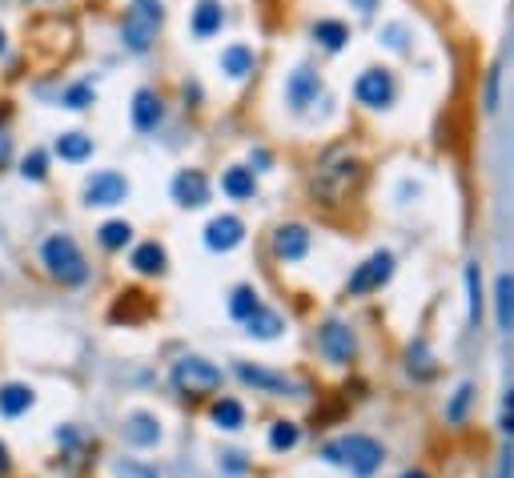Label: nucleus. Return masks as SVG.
<instances>
[{
  "label": "nucleus",
  "instance_id": "nucleus-16",
  "mask_svg": "<svg viewBox=\"0 0 514 478\" xmlns=\"http://www.w3.org/2000/svg\"><path fill=\"white\" fill-rule=\"evenodd\" d=\"M161 117H165V109H161L157 93H153V89H137V97H133V125H137V129H141V133L157 129Z\"/></svg>",
  "mask_w": 514,
  "mask_h": 478
},
{
  "label": "nucleus",
  "instance_id": "nucleus-19",
  "mask_svg": "<svg viewBox=\"0 0 514 478\" xmlns=\"http://www.w3.org/2000/svg\"><path fill=\"white\" fill-rule=\"evenodd\" d=\"M237 374H241V382H249V386H257V390H269V394H286V390H297L294 382H286L281 374L257 370V366H249V362H241Z\"/></svg>",
  "mask_w": 514,
  "mask_h": 478
},
{
  "label": "nucleus",
  "instance_id": "nucleus-3",
  "mask_svg": "<svg viewBox=\"0 0 514 478\" xmlns=\"http://www.w3.org/2000/svg\"><path fill=\"white\" fill-rule=\"evenodd\" d=\"M326 458L337 462V466H350L353 474H374L382 466V446L366 434H345L326 446Z\"/></svg>",
  "mask_w": 514,
  "mask_h": 478
},
{
  "label": "nucleus",
  "instance_id": "nucleus-24",
  "mask_svg": "<svg viewBox=\"0 0 514 478\" xmlns=\"http://www.w3.org/2000/svg\"><path fill=\"white\" fill-rule=\"evenodd\" d=\"M498 326L514 330V274L498 277Z\"/></svg>",
  "mask_w": 514,
  "mask_h": 478
},
{
  "label": "nucleus",
  "instance_id": "nucleus-14",
  "mask_svg": "<svg viewBox=\"0 0 514 478\" xmlns=\"http://www.w3.org/2000/svg\"><path fill=\"white\" fill-rule=\"evenodd\" d=\"M273 253H278L281 261H302L305 253H310V229L305 226H281L278 234H273Z\"/></svg>",
  "mask_w": 514,
  "mask_h": 478
},
{
  "label": "nucleus",
  "instance_id": "nucleus-10",
  "mask_svg": "<svg viewBox=\"0 0 514 478\" xmlns=\"http://www.w3.org/2000/svg\"><path fill=\"white\" fill-rule=\"evenodd\" d=\"M318 346L321 354L329 358V362H350L353 350H358V342H353V330L345 322H326L318 334Z\"/></svg>",
  "mask_w": 514,
  "mask_h": 478
},
{
  "label": "nucleus",
  "instance_id": "nucleus-20",
  "mask_svg": "<svg viewBox=\"0 0 514 478\" xmlns=\"http://www.w3.org/2000/svg\"><path fill=\"white\" fill-rule=\"evenodd\" d=\"M221 189L233 197V202H245V197L257 194V181H253V169H241V165H233V169H225L221 177Z\"/></svg>",
  "mask_w": 514,
  "mask_h": 478
},
{
  "label": "nucleus",
  "instance_id": "nucleus-2",
  "mask_svg": "<svg viewBox=\"0 0 514 478\" xmlns=\"http://www.w3.org/2000/svg\"><path fill=\"white\" fill-rule=\"evenodd\" d=\"M165 21L161 12V0H133V9L125 12V25H120V41L128 53H149V45L157 41V29Z\"/></svg>",
  "mask_w": 514,
  "mask_h": 478
},
{
  "label": "nucleus",
  "instance_id": "nucleus-8",
  "mask_svg": "<svg viewBox=\"0 0 514 478\" xmlns=\"http://www.w3.org/2000/svg\"><path fill=\"white\" fill-rule=\"evenodd\" d=\"M128 197V181L117 169H101L85 181V205H120Z\"/></svg>",
  "mask_w": 514,
  "mask_h": 478
},
{
  "label": "nucleus",
  "instance_id": "nucleus-12",
  "mask_svg": "<svg viewBox=\"0 0 514 478\" xmlns=\"http://www.w3.org/2000/svg\"><path fill=\"white\" fill-rule=\"evenodd\" d=\"M225 25V9H221V0H197L189 12V33L197 37V41H209L213 33H221Z\"/></svg>",
  "mask_w": 514,
  "mask_h": 478
},
{
  "label": "nucleus",
  "instance_id": "nucleus-33",
  "mask_svg": "<svg viewBox=\"0 0 514 478\" xmlns=\"http://www.w3.org/2000/svg\"><path fill=\"white\" fill-rule=\"evenodd\" d=\"M377 41H382L386 49H394V53H406V25H382Z\"/></svg>",
  "mask_w": 514,
  "mask_h": 478
},
{
  "label": "nucleus",
  "instance_id": "nucleus-36",
  "mask_svg": "<svg viewBox=\"0 0 514 478\" xmlns=\"http://www.w3.org/2000/svg\"><path fill=\"white\" fill-rule=\"evenodd\" d=\"M498 77H502V69H490V77H486V109L490 113L498 109Z\"/></svg>",
  "mask_w": 514,
  "mask_h": 478
},
{
  "label": "nucleus",
  "instance_id": "nucleus-1",
  "mask_svg": "<svg viewBox=\"0 0 514 478\" xmlns=\"http://www.w3.org/2000/svg\"><path fill=\"white\" fill-rule=\"evenodd\" d=\"M40 261H45V269H48V274H53L61 285H80V282L88 277L85 258H80L77 242H72L69 234L45 237V245H40Z\"/></svg>",
  "mask_w": 514,
  "mask_h": 478
},
{
  "label": "nucleus",
  "instance_id": "nucleus-37",
  "mask_svg": "<svg viewBox=\"0 0 514 478\" xmlns=\"http://www.w3.org/2000/svg\"><path fill=\"white\" fill-rule=\"evenodd\" d=\"M8 157H12V137H8V129L0 125V165H4Z\"/></svg>",
  "mask_w": 514,
  "mask_h": 478
},
{
  "label": "nucleus",
  "instance_id": "nucleus-22",
  "mask_svg": "<svg viewBox=\"0 0 514 478\" xmlns=\"http://www.w3.org/2000/svg\"><path fill=\"white\" fill-rule=\"evenodd\" d=\"M313 41H318L321 49L337 53V49H345V41H350V29H345L342 21H318V25H313Z\"/></svg>",
  "mask_w": 514,
  "mask_h": 478
},
{
  "label": "nucleus",
  "instance_id": "nucleus-5",
  "mask_svg": "<svg viewBox=\"0 0 514 478\" xmlns=\"http://www.w3.org/2000/svg\"><path fill=\"white\" fill-rule=\"evenodd\" d=\"M173 386L181 390V394H189V398L213 394V390L221 386V370H217L213 362H205V358L189 354V358H181V362L173 366Z\"/></svg>",
  "mask_w": 514,
  "mask_h": 478
},
{
  "label": "nucleus",
  "instance_id": "nucleus-18",
  "mask_svg": "<svg viewBox=\"0 0 514 478\" xmlns=\"http://www.w3.org/2000/svg\"><path fill=\"white\" fill-rule=\"evenodd\" d=\"M253 65H257V57H253V49L249 45H229V49H221V73L225 77H233V81H241V77H249L253 73Z\"/></svg>",
  "mask_w": 514,
  "mask_h": 478
},
{
  "label": "nucleus",
  "instance_id": "nucleus-27",
  "mask_svg": "<svg viewBox=\"0 0 514 478\" xmlns=\"http://www.w3.org/2000/svg\"><path fill=\"white\" fill-rule=\"evenodd\" d=\"M96 237H101L104 250H125V245L133 242V226H128V221H104Z\"/></svg>",
  "mask_w": 514,
  "mask_h": 478
},
{
  "label": "nucleus",
  "instance_id": "nucleus-7",
  "mask_svg": "<svg viewBox=\"0 0 514 478\" xmlns=\"http://www.w3.org/2000/svg\"><path fill=\"white\" fill-rule=\"evenodd\" d=\"M318 97H321V77L313 73L310 65H297L294 73L286 77V105L294 109V113H305Z\"/></svg>",
  "mask_w": 514,
  "mask_h": 478
},
{
  "label": "nucleus",
  "instance_id": "nucleus-9",
  "mask_svg": "<svg viewBox=\"0 0 514 478\" xmlns=\"http://www.w3.org/2000/svg\"><path fill=\"white\" fill-rule=\"evenodd\" d=\"M394 274V253H374V258H366L358 269L350 274V293H369V290H382L386 282H390Z\"/></svg>",
  "mask_w": 514,
  "mask_h": 478
},
{
  "label": "nucleus",
  "instance_id": "nucleus-40",
  "mask_svg": "<svg viewBox=\"0 0 514 478\" xmlns=\"http://www.w3.org/2000/svg\"><path fill=\"white\" fill-rule=\"evenodd\" d=\"M0 53H4V29H0Z\"/></svg>",
  "mask_w": 514,
  "mask_h": 478
},
{
  "label": "nucleus",
  "instance_id": "nucleus-13",
  "mask_svg": "<svg viewBox=\"0 0 514 478\" xmlns=\"http://www.w3.org/2000/svg\"><path fill=\"white\" fill-rule=\"evenodd\" d=\"M173 202L185 205V210H197V205L209 202V181L201 177L197 169H181L173 177Z\"/></svg>",
  "mask_w": 514,
  "mask_h": 478
},
{
  "label": "nucleus",
  "instance_id": "nucleus-32",
  "mask_svg": "<svg viewBox=\"0 0 514 478\" xmlns=\"http://www.w3.org/2000/svg\"><path fill=\"white\" fill-rule=\"evenodd\" d=\"M466 285H470V322H478V314H482V277H478V266L466 269Z\"/></svg>",
  "mask_w": 514,
  "mask_h": 478
},
{
  "label": "nucleus",
  "instance_id": "nucleus-25",
  "mask_svg": "<svg viewBox=\"0 0 514 478\" xmlns=\"http://www.w3.org/2000/svg\"><path fill=\"white\" fill-rule=\"evenodd\" d=\"M245 326H249V334H253V338H265V342L278 338V334H281V317L273 314V309H265V306L257 309V314H249Z\"/></svg>",
  "mask_w": 514,
  "mask_h": 478
},
{
  "label": "nucleus",
  "instance_id": "nucleus-31",
  "mask_svg": "<svg viewBox=\"0 0 514 478\" xmlns=\"http://www.w3.org/2000/svg\"><path fill=\"white\" fill-rule=\"evenodd\" d=\"M45 173H48V157L40 153V149H32V153L21 161V177L24 181H45Z\"/></svg>",
  "mask_w": 514,
  "mask_h": 478
},
{
  "label": "nucleus",
  "instance_id": "nucleus-28",
  "mask_svg": "<svg viewBox=\"0 0 514 478\" xmlns=\"http://www.w3.org/2000/svg\"><path fill=\"white\" fill-rule=\"evenodd\" d=\"M257 309H261V301H257V293L249 290V285H237V290H233V298H229V314L245 322V317H249V314H257Z\"/></svg>",
  "mask_w": 514,
  "mask_h": 478
},
{
  "label": "nucleus",
  "instance_id": "nucleus-21",
  "mask_svg": "<svg viewBox=\"0 0 514 478\" xmlns=\"http://www.w3.org/2000/svg\"><path fill=\"white\" fill-rule=\"evenodd\" d=\"M56 157L61 161H85V157H93V137H85V133H61L56 137Z\"/></svg>",
  "mask_w": 514,
  "mask_h": 478
},
{
  "label": "nucleus",
  "instance_id": "nucleus-15",
  "mask_svg": "<svg viewBox=\"0 0 514 478\" xmlns=\"http://www.w3.org/2000/svg\"><path fill=\"white\" fill-rule=\"evenodd\" d=\"M125 442L128 446H157L161 442V422L153 414L137 410L125 418Z\"/></svg>",
  "mask_w": 514,
  "mask_h": 478
},
{
  "label": "nucleus",
  "instance_id": "nucleus-6",
  "mask_svg": "<svg viewBox=\"0 0 514 478\" xmlns=\"http://www.w3.org/2000/svg\"><path fill=\"white\" fill-rule=\"evenodd\" d=\"M353 97L369 109H386L398 97V81H394L390 69H366V73L353 81Z\"/></svg>",
  "mask_w": 514,
  "mask_h": 478
},
{
  "label": "nucleus",
  "instance_id": "nucleus-11",
  "mask_svg": "<svg viewBox=\"0 0 514 478\" xmlns=\"http://www.w3.org/2000/svg\"><path fill=\"white\" fill-rule=\"evenodd\" d=\"M241 237H245V226H241L233 213H221V218H213L205 226V245L213 253H229L241 245Z\"/></svg>",
  "mask_w": 514,
  "mask_h": 478
},
{
  "label": "nucleus",
  "instance_id": "nucleus-35",
  "mask_svg": "<svg viewBox=\"0 0 514 478\" xmlns=\"http://www.w3.org/2000/svg\"><path fill=\"white\" fill-rule=\"evenodd\" d=\"M470 394H474L470 386H462V390H458V394H454V402H450V410H446V418H450V422H458V418H462V410H466V402H470Z\"/></svg>",
  "mask_w": 514,
  "mask_h": 478
},
{
  "label": "nucleus",
  "instance_id": "nucleus-17",
  "mask_svg": "<svg viewBox=\"0 0 514 478\" xmlns=\"http://www.w3.org/2000/svg\"><path fill=\"white\" fill-rule=\"evenodd\" d=\"M32 402H37V394H32V386H24V382L0 386V414H4V418H21L24 410H32Z\"/></svg>",
  "mask_w": 514,
  "mask_h": 478
},
{
  "label": "nucleus",
  "instance_id": "nucleus-34",
  "mask_svg": "<svg viewBox=\"0 0 514 478\" xmlns=\"http://www.w3.org/2000/svg\"><path fill=\"white\" fill-rule=\"evenodd\" d=\"M117 478H161V474L153 466H145V462H120Z\"/></svg>",
  "mask_w": 514,
  "mask_h": 478
},
{
  "label": "nucleus",
  "instance_id": "nucleus-38",
  "mask_svg": "<svg viewBox=\"0 0 514 478\" xmlns=\"http://www.w3.org/2000/svg\"><path fill=\"white\" fill-rule=\"evenodd\" d=\"M8 466H12V462H8V446L0 442V474H8Z\"/></svg>",
  "mask_w": 514,
  "mask_h": 478
},
{
  "label": "nucleus",
  "instance_id": "nucleus-30",
  "mask_svg": "<svg viewBox=\"0 0 514 478\" xmlns=\"http://www.w3.org/2000/svg\"><path fill=\"white\" fill-rule=\"evenodd\" d=\"M297 438H302V430H297L294 422H273V430H269V446H273V450H294Z\"/></svg>",
  "mask_w": 514,
  "mask_h": 478
},
{
  "label": "nucleus",
  "instance_id": "nucleus-4",
  "mask_svg": "<svg viewBox=\"0 0 514 478\" xmlns=\"http://www.w3.org/2000/svg\"><path fill=\"white\" fill-rule=\"evenodd\" d=\"M353 177H358V157L345 153V149H334L313 173V194H321L326 202H337Z\"/></svg>",
  "mask_w": 514,
  "mask_h": 478
},
{
  "label": "nucleus",
  "instance_id": "nucleus-26",
  "mask_svg": "<svg viewBox=\"0 0 514 478\" xmlns=\"http://www.w3.org/2000/svg\"><path fill=\"white\" fill-rule=\"evenodd\" d=\"M213 422L221 430H241L245 426V410H241V402H233V398H221V402L213 406Z\"/></svg>",
  "mask_w": 514,
  "mask_h": 478
},
{
  "label": "nucleus",
  "instance_id": "nucleus-23",
  "mask_svg": "<svg viewBox=\"0 0 514 478\" xmlns=\"http://www.w3.org/2000/svg\"><path fill=\"white\" fill-rule=\"evenodd\" d=\"M133 269L137 274H161L165 269V250L157 242H145L133 250Z\"/></svg>",
  "mask_w": 514,
  "mask_h": 478
},
{
  "label": "nucleus",
  "instance_id": "nucleus-29",
  "mask_svg": "<svg viewBox=\"0 0 514 478\" xmlns=\"http://www.w3.org/2000/svg\"><path fill=\"white\" fill-rule=\"evenodd\" d=\"M93 101H96V93H93V85H88V81H77V85H69V89L61 93L64 109H88Z\"/></svg>",
  "mask_w": 514,
  "mask_h": 478
},
{
  "label": "nucleus",
  "instance_id": "nucleus-39",
  "mask_svg": "<svg viewBox=\"0 0 514 478\" xmlns=\"http://www.w3.org/2000/svg\"><path fill=\"white\" fill-rule=\"evenodd\" d=\"M402 478H426V474H422V470H410V474H402Z\"/></svg>",
  "mask_w": 514,
  "mask_h": 478
}]
</instances>
